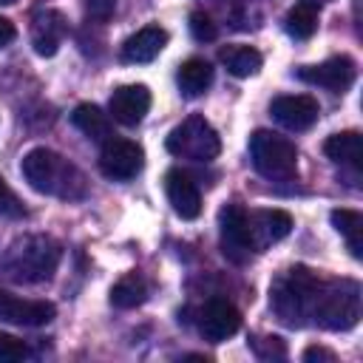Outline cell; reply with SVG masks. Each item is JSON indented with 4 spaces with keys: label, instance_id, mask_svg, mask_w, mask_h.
<instances>
[{
    "label": "cell",
    "instance_id": "83f0119b",
    "mask_svg": "<svg viewBox=\"0 0 363 363\" xmlns=\"http://www.w3.org/2000/svg\"><path fill=\"white\" fill-rule=\"evenodd\" d=\"M23 357H28V346L14 335L0 332V363H11V360H23Z\"/></svg>",
    "mask_w": 363,
    "mask_h": 363
},
{
    "label": "cell",
    "instance_id": "6da1fadb",
    "mask_svg": "<svg viewBox=\"0 0 363 363\" xmlns=\"http://www.w3.org/2000/svg\"><path fill=\"white\" fill-rule=\"evenodd\" d=\"M23 179L45 196L57 199H82L85 196V176L77 164H71L65 156H60L51 147H31L20 162Z\"/></svg>",
    "mask_w": 363,
    "mask_h": 363
},
{
    "label": "cell",
    "instance_id": "8992f818",
    "mask_svg": "<svg viewBox=\"0 0 363 363\" xmlns=\"http://www.w3.org/2000/svg\"><path fill=\"white\" fill-rule=\"evenodd\" d=\"M164 147H167V153H173V156H179V159L213 162V159L221 153V139H218L216 128H213L204 116L193 113V116H187L182 125H176V128L167 133Z\"/></svg>",
    "mask_w": 363,
    "mask_h": 363
},
{
    "label": "cell",
    "instance_id": "4dcf8cb0",
    "mask_svg": "<svg viewBox=\"0 0 363 363\" xmlns=\"http://www.w3.org/2000/svg\"><path fill=\"white\" fill-rule=\"evenodd\" d=\"M17 37V28H14V23L9 20V17H0V48H6L11 40Z\"/></svg>",
    "mask_w": 363,
    "mask_h": 363
},
{
    "label": "cell",
    "instance_id": "5b68a950",
    "mask_svg": "<svg viewBox=\"0 0 363 363\" xmlns=\"http://www.w3.org/2000/svg\"><path fill=\"white\" fill-rule=\"evenodd\" d=\"M250 159H252V167L264 179H292L298 173L295 142L267 128H258L250 136Z\"/></svg>",
    "mask_w": 363,
    "mask_h": 363
},
{
    "label": "cell",
    "instance_id": "1f68e13d",
    "mask_svg": "<svg viewBox=\"0 0 363 363\" xmlns=\"http://www.w3.org/2000/svg\"><path fill=\"white\" fill-rule=\"evenodd\" d=\"M11 3H14V0H0V6H11Z\"/></svg>",
    "mask_w": 363,
    "mask_h": 363
},
{
    "label": "cell",
    "instance_id": "ac0fdd59",
    "mask_svg": "<svg viewBox=\"0 0 363 363\" xmlns=\"http://www.w3.org/2000/svg\"><path fill=\"white\" fill-rule=\"evenodd\" d=\"M176 82H179V91L184 96H190V99L201 96L210 88V82H213V65L207 60H201V57H190V60H184L179 65Z\"/></svg>",
    "mask_w": 363,
    "mask_h": 363
},
{
    "label": "cell",
    "instance_id": "5bb4252c",
    "mask_svg": "<svg viewBox=\"0 0 363 363\" xmlns=\"http://www.w3.org/2000/svg\"><path fill=\"white\" fill-rule=\"evenodd\" d=\"M164 193H167V201L176 210V216L196 218L201 213V193H199L196 182L184 170L173 167V170L164 173Z\"/></svg>",
    "mask_w": 363,
    "mask_h": 363
},
{
    "label": "cell",
    "instance_id": "277c9868",
    "mask_svg": "<svg viewBox=\"0 0 363 363\" xmlns=\"http://www.w3.org/2000/svg\"><path fill=\"white\" fill-rule=\"evenodd\" d=\"M312 320L332 332L352 329L360 320V286L354 281L320 284V292H318L315 309H312Z\"/></svg>",
    "mask_w": 363,
    "mask_h": 363
},
{
    "label": "cell",
    "instance_id": "cb8c5ba5",
    "mask_svg": "<svg viewBox=\"0 0 363 363\" xmlns=\"http://www.w3.org/2000/svg\"><path fill=\"white\" fill-rule=\"evenodd\" d=\"M261 230L264 241H281L292 230V216L286 210H264L252 218V233Z\"/></svg>",
    "mask_w": 363,
    "mask_h": 363
},
{
    "label": "cell",
    "instance_id": "8fae6325",
    "mask_svg": "<svg viewBox=\"0 0 363 363\" xmlns=\"http://www.w3.org/2000/svg\"><path fill=\"white\" fill-rule=\"evenodd\" d=\"M354 60L340 54V57H329L320 65H303L298 71V79L309 82V85H320L332 94H343L352 82H354Z\"/></svg>",
    "mask_w": 363,
    "mask_h": 363
},
{
    "label": "cell",
    "instance_id": "7c38bea8",
    "mask_svg": "<svg viewBox=\"0 0 363 363\" xmlns=\"http://www.w3.org/2000/svg\"><path fill=\"white\" fill-rule=\"evenodd\" d=\"M147 111H150V91L142 82L119 85V88H113V94L108 99V113L119 125H128V128L139 125Z\"/></svg>",
    "mask_w": 363,
    "mask_h": 363
},
{
    "label": "cell",
    "instance_id": "44dd1931",
    "mask_svg": "<svg viewBox=\"0 0 363 363\" xmlns=\"http://www.w3.org/2000/svg\"><path fill=\"white\" fill-rule=\"evenodd\" d=\"M218 60H221V65H224L233 77H238V79L258 74V68H261V62H264L261 54H258L255 48H250V45H227V48L218 51Z\"/></svg>",
    "mask_w": 363,
    "mask_h": 363
},
{
    "label": "cell",
    "instance_id": "52a82bcc",
    "mask_svg": "<svg viewBox=\"0 0 363 363\" xmlns=\"http://www.w3.org/2000/svg\"><path fill=\"white\" fill-rule=\"evenodd\" d=\"M218 227H221V252L230 261L241 264L258 250V241L252 233V216L241 204H227L218 213Z\"/></svg>",
    "mask_w": 363,
    "mask_h": 363
},
{
    "label": "cell",
    "instance_id": "7a4b0ae2",
    "mask_svg": "<svg viewBox=\"0 0 363 363\" xmlns=\"http://www.w3.org/2000/svg\"><path fill=\"white\" fill-rule=\"evenodd\" d=\"M60 258H62L60 241L51 235L34 233L9 244V250L0 258V269L17 284H40L54 275V269L60 267Z\"/></svg>",
    "mask_w": 363,
    "mask_h": 363
},
{
    "label": "cell",
    "instance_id": "603a6c76",
    "mask_svg": "<svg viewBox=\"0 0 363 363\" xmlns=\"http://www.w3.org/2000/svg\"><path fill=\"white\" fill-rule=\"evenodd\" d=\"M332 224L335 230L346 238V247L354 258H363V216L357 210H332Z\"/></svg>",
    "mask_w": 363,
    "mask_h": 363
},
{
    "label": "cell",
    "instance_id": "e0dca14e",
    "mask_svg": "<svg viewBox=\"0 0 363 363\" xmlns=\"http://www.w3.org/2000/svg\"><path fill=\"white\" fill-rule=\"evenodd\" d=\"M323 153H326L335 164L352 167V170L357 173V170H360V156H363L360 133H357V130H340V133H332V136L323 142Z\"/></svg>",
    "mask_w": 363,
    "mask_h": 363
},
{
    "label": "cell",
    "instance_id": "ffe728a7",
    "mask_svg": "<svg viewBox=\"0 0 363 363\" xmlns=\"http://www.w3.org/2000/svg\"><path fill=\"white\" fill-rule=\"evenodd\" d=\"M284 28L295 40H309L318 28V3L315 0H298L284 17Z\"/></svg>",
    "mask_w": 363,
    "mask_h": 363
},
{
    "label": "cell",
    "instance_id": "2e32d148",
    "mask_svg": "<svg viewBox=\"0 0 363 363\" xmlns=\"http://www.w3.org/2000/svg\"><path fill=\"white\" fill-rule=\"evenodd\" d=\"M164 45H167V31L162 26H145L122 43V60L133 65H145L156 60Z\"/></svg>",
    "mask_w": 363,
    "mask_h": 363
},
{
    "label": "cell",
    "instance_id": "4fadbf2b",
    "mask_svg": "<svg viewBox=\"0 0 363 363\" xmlns=\"http://www.w3.org/2000/svg\"><path fill=\"white\" fill-rule=\"evenodd\" d=\"M57 315L54 303L48 301H26L6 289H0V320L17 323V326H45Z\"/></svg>",
    "mask_w": 363,
    "mask_h": 363
},
{
    "label": "cell",
    "instance_id": "f1b7e54d",
    "mask_svg": "<svg viewBox=\"0 0 363 363\" xmlns=\"http://www.w3.org/2000/svg\"><path fill=\"white\" fill-rule=\"evenodd\" d=\"M82 3H85L88 17H94V20H99V23L111 20L113 11H116V0H82Z\"/></svg>",
    "mask_w": 363,
    "mask_h": 363
},
{
    "label": "cell",
    "instance_id": "3957f363",
    "mask_svg": "<svg viewBox=\"0 0 363 363\" xmlns=\"http://www.w3.org/2000/svg\"><path fill=\"white\" fill-rule=\"evenodd\" d=\"M320 284L315 278V272H309L306 267H292L286 269L269 292V303L275 309V315L286 323V326H303L306 318H312L315 309V298L320 292Z\"/></svg>",
    "mask_w": 363,
    "mask_h": 363
},
{
    "label": "cell",
    "instance_id": "ba28073f",
    "mask_svg": "<svg viewBox=\"0 0 363 363\" xmlns=\"http://www.w3.org/2000/svg\"><path fill=\"white\" fill-rule=\"evenodd\" d=\"M145 167V150L133 139L111 136L99 150V170L113 182H128Z\"/></svg>",
    "mask_w": 363,
    "mask_h": 363
},
{
    "label": "cell",
    "instance_id": "484cf974",
    "mask_svg": "<svg viewBox=\"0 0 363 363\" xmlns=\"http://www.w3.org/2000/svg\"><path fill=\"white\" fill-rule=\"evenodd\" d=\"M0 216H6V218H23L26 216L23 201L17 199V193L9 187V182L3 176H0Z\"/></svg>",
    "mask_w": 363,
    "mask_h": 363
},
{
    "label": "cell",
    "instance_id": "d6986e66",
    "mask_svg": "<svg viewBox=\"0 0 363 363\" xmlns=\"http://www.w3.org/2000/svg\"><path fill=\"white\" fill-rule=\"evenodd\" d=\"M71 122H74L77 130H82L94 142H108L113 136L111 133V116L99 105H91V102L77 105L74 113H71Z\"/></svg>",
    "mask_w": 363,
    "mask_h": 363
},
{
    "label": "cell",
    "instance_id": "4316f807",
    "mask_svg": "<svg viewBox=\"0 0 363 363\" xmlns=\"http://www.w3.org/2000/svg\"><path fill=\"white\" fill-rule=\"evenodd\" d=\"M190 34H193L199 43H213L216 34H218V28H216V23L210 20V14L193 11V14H190Z\"/></svg>",
    "mask_w": 363,
    "mask_h": 363
},
{
    "label": "cell",
    "instance_id": "30bf717a",
    "mask_svg": "<svg viewBox=\"0 0 363 363\" xmlns=\"http://www.w3.org/2000/svg\"><path fill=\"white\" fill-rule=\"evenodd\" d=\"M269 113L278 125H284L289 130H306L318 122L320 105L309 94H286V96H275L269 102Z\"/></svg>",
    "mask_w": 363,
    "mask_h": 363
},
{
    "label": "cell",
    "instance_id": "9a60e30c",
    "mask_svg": "<svg viewBox=\"0 0 363 363\" xmlns=\"http://www.w3.org/2000/svg\"><path fill=\"white\" fill-rule=\"evenodd\" d=\"M65 31H68V23L60 11L45 9V11L34 14V20H31V45H34V51L40 57H54Z\"/></svg>",
    "mask_w": 363,
    "mask_h": 363
},
{
    "label": "cell",
    "instance_id": "9c48e42d",
    "mask_svg": "<svg viewBox=\"0 0 363 363\" xmlns=\"http://www.w3.org/2000/svg\"><path fill=\"white\" fill-rule=\"evenodd\" d=\"M241 329V312L224 301V298H210L201 309H199V332L204 340L210 343H221L227 337H233Z\"/></svg>",
    "mask_w": 363,
    "mask_h": 363
},
{
    "label": "cell",
    "instance_id": "7402d4cb",
    "mask_svg": "<svg viewBox=\"0 0 363 363\" xmlns=\"http://www.w3.org/2000/svg\"><path fill=\"white\" fill-rule=\"evenodd\" d=\"M147 301V284L142 275L136 272H128L122 275L113 286H111V303L116 309H133V306H142Z\"/></svg>",
    "mask_w": 363,
    "mask_h": 363
},
{
    "label": "cell",
    "instance_id": "d4e9b609",
    "mask_svg": "<svg viewBox=\"0 0 363 363\" xmlns=\"http://www.w3.org/2000/svg\"><path fill=\"white\" fill-rule=\"evenodd\" d=\"M250 346H252L255 357H261V360H284V357H286V346H284V340L275 337V335L252 337Z\"/></svg>",
    "mask_w": 363,
    "mask_h": 363
},
{
    "label": "cell",
    "instance_id": "f546056e",
    "mask_svg": "<svg viewBox=\"0 0 363 363\" xmlns=\"http://www.w3.org/2000/svg\"><path fill=\"white\" fill-rule=\"evenodd\" d=\"M303 360H306V363H315V360L335 363L337 357H335V352H329V349H323V346H309V349H303Z\"/></svg>",
    "mask_w": 363,
    "mask_h": 363
}]
</instances>
